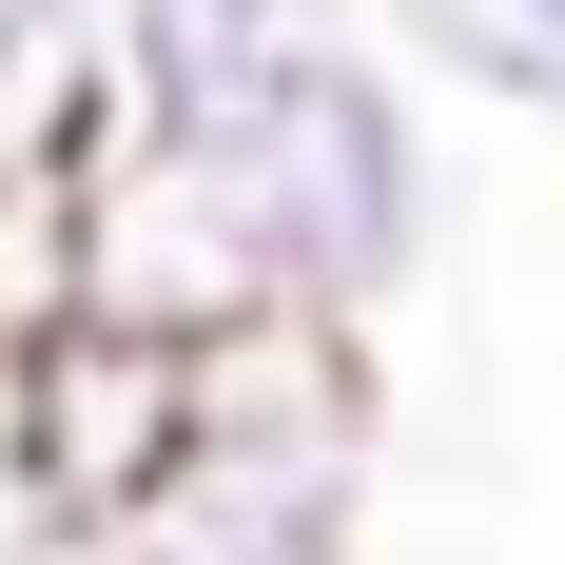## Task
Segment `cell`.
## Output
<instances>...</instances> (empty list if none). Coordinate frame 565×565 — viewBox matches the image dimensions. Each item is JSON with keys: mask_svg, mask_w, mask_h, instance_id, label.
<instances>
[{"mask_svg": "<svg viewBox=\"0 0 565 565\" xmlns=\"http://www.w3.org/2000/svg\"><path fill=\"white\" fill-rule=\"evenodd\" d=\"M332 40V0H98V137L137 157H254L292 58Z\"/></svg>", "mask_w": 565, "mask_h": 565, "instance_id": "3957f363", "label": "cell"}, {"mask_svg": "<svg viewBox=\"0 0 565 565\" xmlns=\"http://www.w3.org/2000/svg\"><path fill=\"white\" fill-rule=\"evenodd\" d=\"M234 195H254V234H274V292H292V312H332V332L409 312V274H429V234H449V157H429V98H409V40L332 20V40L292 58V98L254 117V157H234Z\"/></svg>", "mask_w": 565, "mask_h": 565, "instance_id": "6da1fadb", "label": "cell"}, {"mask_svg": "<svg viewBox=\"0 0 565 565\" xmlns=\"http://www.w3.org/2000/svg\"><path fill=\"white\" fill-rule=\"evenodd\" d=\"M526 20H546V40H565V0H526Z\"/></svg>", "mask_w": 565, "mask_h": 565, "instance_id": "5b68a950", "label": "cell"}, {"mask_svg": "<svg viewBox=\"0 0 565 565\" xmlns=\"http://www.w3.org/2000/svg\"><path fill=\"white\" fill-rule=\"evenodd\" d=\"M391 40H409V78H468V98H508V117H565V40L526 0H391Z\"/></svg>", "mask_w": 565, "mask_h": 565, "instance_id": "277c9868", "label": "cell"}, {"mask_svg": "<svg viewBox=\"0 0 565 565\" xmlns=\"http://www.w3.org/2000/svg\"><path fill=\"white\" fill-rule=\"evenodd\" d=\"M195 332H137V312H58L40 351H0V409H20V468H40L78 526H137L195 449Z\"/></svg>", "mask_w": 565, "mask_h": 565, "instance_id": "7a4b0ae2", "label": "cell"}]
</instances>
